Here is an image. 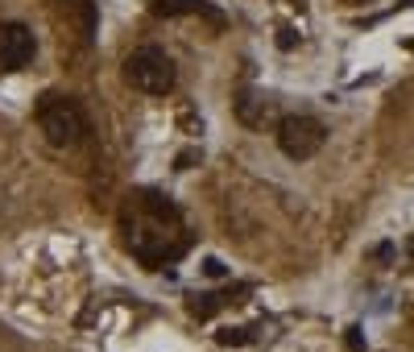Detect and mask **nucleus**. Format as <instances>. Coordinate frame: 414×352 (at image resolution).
Segmentation results:
<instances>
[{
	"label": "nucleus",
	"mask_w": 414,
	"mask_h": 352,
	"mask_svg": "<svg viewBox=\"0 0 414 352\" xmlns=\"http://www.w3.org/2000/svg\"><path fill=\"white\" fill-rule=\"evenodd\" d=\"M182 129H195V133H199V129H203V120H195V112H182Z\"/></svg>",
	"instance_id": "obj_14"
},
{
	"label": "nucleus",
	"mask_w": 414,
	"mask_h": 352,
	"mask_svg": "<svg viewBox=\"0 0 414 352\" xmlns=\"http://www.w3.org/2000/svg\"><path fill=\"white\" fill-rule=\"evenodd\" d=\"M38 129H42V137L54 150H75L83 137H87V116H83L79 99L58 95V91H46L38 99Z\"/></svg>",
	"instance_id": "obj_2"
},
{
	"label": "nucleus",
	"mask_w": 414,
	"mask_h": 352,
	"mask_svg": "<svg viewBox=\"0 0 414 352\" xmlns=\"http://www.w3.org/2000/svg\"><path fill=\"white\" fill-rule=\"evenodd\" d=\"M38 54V38L29 25L21 21H0V75H17L33 63Z\"/></svg>",
	"instance_id": "obj_5"
},
{
	"label": "nucleus",
	"mask_w": 414,
	"mask_h": 352,
	"mask_svg": "<svg viewBox=\"0 0 414 352\" xmlns=\"http://www.w3.org/2000/svg\"><path fill=\"white\" fill-rule=\"evenodd\" d=\"M278 46H282V50H294V46H298V33H294L290 25H282V29H278Z\"/></svg>",
	"instance_id": "obj_12"
},
{
	"label": "nucleus",
	"mask_w": 414,
	"mask_h": 352,
	"mask_svg": "<svg viewBox=\"0 0 414 352\" xmlns=\"http://www.w3.org/2000/svg\"><path fill=\"white\" fill-rule=\"evenodd\" d=\"M125 245L137 262H145L150 269L174 262L186 253L191 237H186V224H182V211L158 195V191H137L129 195V207H125Z\"/></svg>",
	"instance_id": "obj_1"
},
{
	"label": "nucleus",
	"mask_w": 414,
	"mask_h": 352,
	"mask_svg": "<svg viewBox=\"0 0 414 352\" xmlns=\"http://www.w3.org/2000/svg\"><path fill=\"white\" fill-rule=\"evenodd\" d=\"M125 79L145 95H170L178 83V71H174V58L162 46H137L125 58Z\"/></svg>",
	"instance_id": "obj_3"
},
{
	"label": "nucleus",
	"mask_w": 414,
	"mask_h": 352,
	"mask_svg": "<svg viewBox=\"0 0 414 352\" xmlns=\"http://www.w3.org/2000/svg\"><path fill=\"white\" fill-rule=\"evenodd\" d=\"M344 349H348V352H365V336H360V328H348V336H344Z\"/></svg>",
	"instance_id": "obj_10"
},
{
	"label": "nucleus",
	"mask_w": 414,
	"mask_h": 352,
	"mask_svg": "<svg viewBox=\"0 0 414 352\" xmlns=\"http://www.w3.org/2000/svg\"><path fill=\"white\" fill-rule=\"evenodd\" d=\"M220 303H224V298H220V294H195V298H191V303H186V311H191V315H195V319H212V315H216V307H220Z\"/></svg>",
	"instance_id": "obj_8"
},
{
	"label": "nucleus",
	"mask_w": 414,
	"mask_h": 352,
	"mask_svg": "<svg viewBox=\"0 0 414 352\" xmlns=\"http://www.w3.org/2000/svg\"><path fill=\"white\" fill-rule=\"evenodd\" d=\"M328 141V129L315 120V116H282L278 120V150L294 162H307L324 150Z\"/></svg>",
	"instance_id": "obj_4"
},
{
	"label": "nucleus",
	"mask_w": 414,
	"mask_h": 352,
	"mask_svg": "<svg viewBox=\"0 0 414 352\" xmlns=\"http://www.w3.org/2000/svg\"><path fill=\"white\" fill-rule=\"evenodd\" d=\"M373 257H377V262H390V257H394V245H377Z\"/></svg>",
	"instance_id": "obj_15"
},
{
	"label": "nucleus",
	"mask_w": 414,
	"mask_h": 352,
	"mask_svg": "<svg viewBox=\"0 0 414 352\" xmlns=\"http://www.w3.org/2000/svg\"><path fill=\"white\" fill-rule=\"evenodd\" d=\"M216 344H224V349H245V344H253V332H248V328H224V332H216Z\"/></svg>",
	"instance_id": "obj_9"
},
{
	"label": "nucleus",
	"mask_w": 414,
	"mask_h": 352,
	"mask_svg": "<svg viewBox=\"0 0 414 352\" xmlns=\"http://www.w3.org/2000/svg\"><path fill=\"white\" fill-rule=\"evenodd\" d=\"M195 162H199V150H182V154L174 158V170H191Z\"/></svg>",
	"instance_id": "obj_13"
},
{
	"label": "nucleus",
	"mask_w": 414,
	"mask_h": 352,
	"mask_svg": "<svg viewBox=\"0 0 414 352\" xmlns=\"http://www.w3.org/2000/svg\"><path fill=\"white\" fill-rule=\"evenodd\" d=\"M150 8H154V17H186V13H199V17H212L216 25H224V17H220L212 4H203V0H154Z\"/></svg>",
	"instance_id": "obj_7"
},
{
	"label": "nucleus",
	"mask_w": 414,
	"mask_h": 352,
	"mask_svg": "<svg viewBox=\"0 0 414 352\" xmlns=\"http://www.w3.org/2000/svg\"><path fill=\"white\" fill-rule=\"evenodd\" d=\"M406 46H411V50H414V42H406Z\"/></svg>",
	"instance_id": "obj_17"
},
{
	"label": "nucleus",
	"mask_w": 414,
	"mask_h": 352,
	"mask_svg": "<svg viewBox=\"0 0 414 352\" xmlns=\"http://www.w3.org/2000/svg\"><path fill=\"white\" fill-rule=\"evenodd\" d=\"M203 273H207V278H224V273H228V265L220 262V257H203Z\"/></svg>",
	"instance_id": "obj_11"
},
{
	"label": "nucleus",
	"mask_w": 414,
	"mask_h": 352,
	"mask_svg": "<svg viewBox=\"0 0 414 352\" xmlns=\"http://www.w3.org/2000/svg\"><path fill=\"white\" fill-rule=\"evenodd\" d=\"M406 253H411V265H414V237L406 241Z\"/></svg>",
	"instance_id": "obj_16"
},
{
	"label": "nucleus",
	"mask_w": 414,
	"mask_h": 352,
	"mask_svg": "<svg viewBox=\"0 0 414 352\" xmlns=\"http://www.w3.org/2000/svg\"><path fill=\"white\" fill-rule=\"evenodd\" d=\"M269 112H273V99L269 95H261V91H241V99H237V116L253 125V129H261L265 120H269Z\"/></svg>",
	"instance_id": "obj_6"
}]
</instances>
